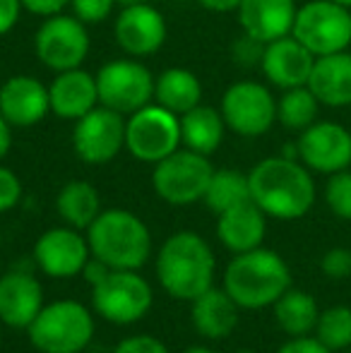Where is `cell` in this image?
<instances>
[{
	"label": "cell",
	"instance_id": "obj_30",
	"mask_svg": "<svg viewBox=\"0 0 351 353\" xmlns=\"http://www.w3.org/2000/svg\"><path fill=\"white\" fill-rule=\"evenodd\" d=\"M320 101L308 89V84L294 89H284L277 99V123L291 132H303L318 121Z\"/></svg>",
	"mask_w": 351,
	"mask_h": 353
},
{
	"label": "cell",
	"instance_id": "obj_16",
	"mask_svg": "<svg viewBox=\"0 0 351 353\" xmlns=\"http://www.w3.org/2000/svg\"><path fill=\"white\" fill-rule=\"evenodd\" d=\"M92 257L87 236L72 226L48 228L39 236L34 245V267L53 279H70L82 274L87 260Z\"/></svg>",
	"mask_w": 351,
	"mask_h": 353
},
{
	"label": "cell",
	"instance_id": "obj_41",
	"mask_svg": "<svg viewBox=\"0 0 351 353\" xmlns=\"http://www.w3.org/2000/svg\"><path fill=\"white\" fill-rule=\"evenodd\" d=\"M111 274V267L106 265V262H101L99 257H89L85 270H82V276H85V281L89 286H97V283H101L106 276Z\"/></svg>",
	"mask_w": 351,
	"mask_h": 353
},
{
	"label": "cell",
	"instance_id": "obj_6",
	"mask_svg": "<svg viewBox=\"0 0 351 353\" xmlns=\"http://www.w3.org/2000/svg\"><path fill=\"white\" fill-rule=\"evenodd\" d=\"M212 173H214V166L210 157L181 147L166 159H161L159 163H154L152 188L169 205L188 207L205 200Z\"/></svg>",
	"mask_w": 351,
	"mask_h": 353
},
{
	"label": "cell",
	"instance_id": "obj_26",
	"mask_svg": "<svg viewBox=\"0 0 351 353\" xmlns=\"http://www.w3.org/2000/svg\"><path fill=\"white\" fill-rule=\"evenodd\" d=\"M154 101L159 106L183 116L185 111L202 103V82L188 68H166L154 79Z\"/></svg>",
	"mask_w": 351,
	"mask_h": 353
},
{
	"label": "cell",
	"instance_id": "obj_31",
	"mask_svg": "<svg viewBox=\"0 0 351 353\" xmlns=\"http://www.w3.org/2000/svg\"><path fill=\"white\" fill-rule=\"evenodd\" d=\"M315 336L334 353L351 349V307L332 305L320 312Z\"/></svg>",
	"mask_w": 351,
	"mask_h": 353
},
{
	"label": "cell",
	"instance_id": "obj_21",
	"mask_svg": "<svg viewBox=\"0 0 351 353\" xmlns=\"http://www.w3.org/2000/svg\"><path fill=\"white\" fill-rule=\"evenodd\" d=\"M48 99H51V113L61 121H80L85 113L99 106L97 74L85 68L56 72L53 82L48 84Z\"/></svg>",
	"mask_w": 351,
	"mask_h": 353
},
{
	"label": "cell",
	"instance_id": "obj_32",
	"mask_svg": "<svg viewBox=\"0 0 351 353\" xmlns=\"http://www.w3.org/2000/svg\"><path fill=\"white\" fill-rule=\"evenodd\" d=\"M325 205L337 219L351 221V171H337L325 183Z\"/></svg>",
	"mask_w": 351,
	"mask_h": 353
},
{
	"label": "cell",
	"instance_id": "obj_34",
	"mask_svg": "<svg viewBox=\"0 0 351 353\" xmlns=\"http://www.w3.org/2000/svg\"><path fill=\"white\" fill-rule=\"evenodd\" d=\"M118 0H70V10L77 19L87 24V27H94V24L106 22L108 17L116 10Z\"/></svg>",
	"mask_w": 351,
	"mask_h": 353
},
{
	"label": "cell",
	"instance_id": "obj_9",
	"mask_svg": "<svg viewBox=\"0 0 351 353\" xmlns=\"http://www.w3.org/2000/svg\"><path fill=\"white\" fill-rule=\"evenodd\" d=\"M126 149L142 163H159L181 149V116L157 101L126 116Z\"/></svg>",
	"mask_w": 351,
	"mask_h": 353
},
{
	"label": "cell",
	"instance_id": "obj_29",
	"mask_svg": "<svg viewBox=\"0 0 351 353\" xmlns=\"http://www.w3.org/2000/svg\"><path fill=\"white\" fill-rule=\"evenodd\" d=\"M250 200V183L248 173L239 171V168H214L212 181L205 192V205L207 210L214 214H221L236 205H243Z\"/></svg>",
	"mask_w": 351,
	"mask_h": 353
},
{
	"label": "cell",
	"instance_id": "obj_44",
	"mask_svg": "<svg viewBox=\"0 0 351 353\" xmlns=\"http://www.w3.org/2000/svg\"><path fill=\"white\" fill-rule=\"evenodd\" d=\"M181 353H219V351L210 349V346H190V349H185V351H181Z\"/></svg>",
	"mask_w": 351,
	"mask_h": 353
},
{
	"label": "cell",
	"instance_id": "obj_14",
	"mask_svg": "<svg viewBox=\"0 0 351 353\" xmlns=\"http://www.w3.org/2000/svg\"><path fill=\"white\" fill-rule=\"evenodd\" d=\"M113 37L126 56L150 58L161 51L169 37V24L159 8L142 0V3L123 5L113 22Z\"/></svg>",
	"mask_w": 351,
	"mask_h": 353
},
{
	"label": "cell",
	"instance_id": "obj_12",
	"mask_svg": "<svg viewBox=\"0 0 351 353\" xmlns=\"http://www.w3.org/2000/svg\"><path fill=\"white\" fill-rule=\"evenodd\" d=\"M219 111L231 132L241 137H263L277 123V99L258 79H239L224 89Z\"/></svg>",
	"mask_w": 351,
	"mask_h": 353
},
{
	"label": "cell",
	"instance_id": "obj_5",
	"mask_svg": "<svg viewBox=\"0 0 351 353\" xmlns=\"http://www.w3.org/2000/svg\"><path fill=\"white\" fill-rule=\"evenodd\" d=\"M27 336L39 353H82L94 339V315L70 298L46 303L27 327Z\"/></svg>",
	"mask_w": 351,
	"mask_h": 353
},
{
	"label": "cell",
	"instance_id": "obj_39",
	"mask_svg": "<svg viewBox=\"0 0 351 353\" xmlns=\"http://www.w3.org/2000/svg\"><path fill=\"white\" fill-rule=\"evenodd\" d=\"M22 8L27 12L37 14V17H51V14L63 12L66 8H70V0H22Z\"/></svg>",
	"mask_w": 351,
	"mask_h": 353
},
{
	"label": "cell",
	"instance_id": "obj_27",
	"mask_svg": "<svg viewBox=\"0 0 351 353\" xmlns=\"http://www.w3.org/2000/svg\"><path fill=\"white\" fill-rule=\"evenodd\" d=\"M56 212L77 231H87L94 219L101 214V197L89 181H68L56 195Z\"/></svg>",
	"mask_w": 351,
	"mask_h": 353
},
{
	"label": "cell",
	"instance_id": "obj_11",
	"mask_svg": "<svg viewBox=\"0 0 351 353\" xmlns=\"http://www.w3.org/2000/svg\"><path fill=\"white\" fill-rule=\"evenodd\" d=\"M92 48L89 27L75 14L58 12L43 17L34 34V53L53 72L82 68Z\"/></svg>",
	"mask_w": 351,
	"mask_h": 353
},
{
	"label": "cell",
	"instance_id": "obj_8",
	"mask_svg": "<svg viewBox=\"0 0 351 353\" xmlns=\"http://www.w3.org/2000/svg\"><path fill=\"white\" fill-rule=\"evenodd\" d=\"M315 58L349 51L351 46V10L334 0H308L299 5L291 29Z\"/></svg>",
	"mask_w": 351,
	"mask_h": 353
},
{
	"label": "cell",
	"instance_id": "obj_20",
	"mask_svg": "<svg viewBox=\"0 0 351 353\" xmlns=\"http://www.w3.org/2000/svg\"><path fill=\"white\" fill-rule=\"evenodd\" d=\"M296 0H241L236 8L241 32L263 43L289 37L296 22Z\"/></svg>",
	"mask_w": 351,
	"mask_h": 353
},
{
	"label": "cell",
	"instance_id": "obj_35",
	"mask_svg": "<svg viewBox=\"0 0 351 353\" xmlns=\"http://www.w3.org/2000/svg\"><path fill=\"white\" fill-rule=\"evenodd\" d=\"M22 181L17 178V173L0 163V214L14 210L22 200Z\"/></svg>",
	"mask_w": 351,
	"mask_h": 353
},
{
	"label": "cell",
	"instance_id": "obj_10",
	"mask_svg": "<svg viewBox=\"0 0 351 353\" xmlns=\"http://www.w3.org/2000/svg\"><path fill=\"white\" fill-rule=\"evenodd\" d=\"M154 79L157 74H152L140 58L128 56L103 63L97 72L99 103L130 116L154 101Z\"/></svg>",
	"mask_w": 351,
	"mask_h": 353
},
{
	"label": "cell",
	"instance_id": "obj_33",
	"mask_svg": "<svg viewBox=\"0 0 351 353\" xmlns=\"http://www.w3.org/2000/svg\"><path fill=\"white\" fill-rule=\"evenodd\" d=\"M267 43L258 41V39L248 37V34L241 32V37L234 41L231 46V56H234V63L243 70H260V63H263V53H265Z\"/></svg>",
	"mask_w": 351,
	"mask_h": 353
},
{
	"label": "cell",
	"instance_id": "obj_3",
	"mask_svg": "<svg viewBox=\"0 0 351 353\" xmlns=\"http://www.w3.org/2000/svg\"><path fill=\"white\" fill-rule=\"evenodd\" d=\"M291 288V270L279 252L255 248L239 252L224 272V291L241 310L272 307L284 291Z\"/></svg>",
	"mask_w": 351,
	"mask_h": 353
},
{
	"label": "cell",
	"instance_id": "obj_43",
	"mask_svg": "<svg viewBox=\"0 0 351 353\" xmlns=\"http://www.w3.org/2000/svg\"><path fill=\"white\" fill-rule=\"evenodd\" d=\"M12 130L14 128L0 116V161H3L10 154V149H12Z\"/></svg>",
	"mask_w": 351,
	"mask_h": 353
},
{
	"label": "cell",
	"instance_id": "obj_25",
	"mask_svg": "<svg viewBox=\"0 0 351 353\" xmlns=\"http://www.w3.org/2000/svg\"><path fill=\"white\" fill-rule=\"evenodd\" d=\"M226 123L219 108L197 103L181 116V147L212 157L226 137Z\"/></svg>",
	"mask_w": 351,
	"mask_h": 353
},
{
	"label": "cell",
	"instance_id": "obj_17",
	"mask_svg": "<svg viewBox=\"0 0 351 353\" xmlns=\"http://www.w3.org/2000/svg\"><path fill=\"white\" fill-rule=\"evenodd\" d=\"M48 113V84L34 74H12L0 84V116L12 128L39 125Z\"/></svg>",
	"mask_w": 351,
	"mask_h": 353
},
{
	"label": "cell",
	"instance_id": "obj_23",
	"mask_svg": "<svg viewBox=\"0 0 351 353\" xmlns=\"http://www.w3.org/2000/svg\"><path fill=\"white\" fill-rule=\"evenodd\" d=\"M308 89L315 94L320 106L347 108L351 106V53L339 51L315 58Z\"/></svg>",
	"mask_w": 351,
	"mask_h": 353
},
{
	"label": "cell",
	"instance_id": "obj_47",
	"mask_svg": "<svg viewBox=\"0 0 351 353\" xmlns=\"http://www.w3.org/2000/svg\"><path fill=\"white\" fill-rule=\"evenodd\" d=\"M231 353H258V351H253V349H236V351H231Z\"/></svg>",
	"mask_w": 351,
	"mask_h": 353
},
{
	"label": "cell",
	"instance_id": "obj_45",
	"mask_svg": "<svg viewBox=\"0 0 351 353\" xmlns=\"http://www.w3.org/2000/svg\"><path fill=\"white\" fill-rule=\"evenodd\" d=\"M132 3H142V0H118V5H121V8H123V5H132Z\"/></svg>",
	"mask_w": 351,
	"mask_h": 353
},
{
	"label": "cell",
	"instance_id": "obj_15",
	"mask_svg": "<svg viewBox=\"0 0 351 353\" xmlns=\"http://www.w3.org/2000/svg\"><path fill=\"white\" fill-rule=\"evenodd\" d=\"M299 161L313 173L332 176L351 166V132L334 121H315L296 137Z\"/></svg>",
	"mask_w": 351,
	"mask_h": 353
},
{
	"label": "cell",
	"instance_id": "obj_36",
	"mask_svg": "<svg viewBox=\"0 0 351 353\" xmlns=\"http://www.w3.org/2000/svg\"><path fill=\"white\" fill-rule=\"evenodd\" d=\"M320 270L330 279H347L351 276V250L347 248H330L320 260Z\"/></svg>",
	"mask_w": 351,
	"mask_h": 353
},
{
	"label": "cell",
	"instance_id": "obj_24",
	"mask_svg": "<svg viewBox=\"0 0 351 353\" xmlns=\"http://www.w3.org/2000/svg\"><path fill=\"white\" fill-rule=\"evenodd\" d=\"M190 320L192 327L200 336L205 339H226L231 332L236 330L239 325V310L241 307L236 305V301L221 288H207L205 293L190 301Z\"/></svg>",
	"mask_w": 351,
	"mask_h": 353
},
{
	"label": "cell",
	"instance_id": "obj_4",
	"mask_svg": "<svg viewBox=\"0 0 351 353\" xmlns=\"http://www.w3.org/2000/svg\"><path fill=\"white\" fill-rule=\"evenodd\" d=\"M87 243L92 255L111 270L140 272L152 255L150 228L128 210H101L87 228Z\"/></svg>",
	"mask_w": 351,
	"mask_h": 353
},
{
	"label": "cell",
	"instance_id": "obj_18",
	"mask_svg": "<svg viewBox=\"0 0 351 353\" xmlns=\"http://www.w3.org/2000/svg\"><path fill=\"white\" fill-rule=\"evenodd\" d=\"M43 305V288L29 267H14L0 276V320L5 327L27 330Z\"/></svg>",
	"mask_w": 351,
	"mask_h": 353
},
{
	"label": "cell",
	"instance_id": "obj_48",
	"mask_svg": "<svg viewBox=\"0 0 351 353\" xmlns=\"http://www.w3.org/2000/svg\"><path fill=\"white\" fill-rule=\"evenodd\" d=\"M3 327H5V325H3V320H0V336H3Z\"/></svg>",
	"mask_w": 351,
	"mask_h": 353
},
{
	"label": "cell",
	"instance_id": "obj_49",
	"mask_svg": "<svg viewBox=\"0 0 351 353\" xmlns=\"http://www.w3.org/2000/svg\"><path fill=\"white\" fill-rule=\"evenodd\" d=\"M349 353H351V351H349Z\"/></svg>",
	"mask_w": 351,
	"mask_h": 353
},
{
	"label": "cell",
	"instance_id": "obj_37",
	"mask_svg": "<svg viewBox=\"0 0 351 353\" xmlns=\"http://www.w3.org/2000/svg\"><path fill=\"white\" fill-rule=\"evenodd\" d=\"M111 353H171L169 346L161 339L152 334H135L123 339L121 344H116V349Z\"/></svg>",
	"mask_w": 351,
	"mask_h": 353
},
{
	"label": "cell",
	"instance_id": "obj_42",
	"mask_svg": "<svg viewBox=\"0 0 351 353\" xmlns=\"http://www.w3.org/2000/svg\"><path fill=\"white\" fill-rule=\"evenodd\" d=\"M197 3L202 5L205 10H210V12H236V8L241 5V0H197Z\"/></svg>",
	"mask_w": 351,
	"mask_h": 353
},
{
	"label": "cell",
	"instance_id": "obj_22",
	"mask_svg": "<svg viewBox=\"0 0 351 353\" xmlns=\"http://www.w3.org/2000/svg\"><path fill=\"white\" fill-rule=\"evenodd\" d=\"M265 236L267 214L253 200L217 214V238L234 255L260 248L265 243Z\"/></svg>",
	"mask_w": 351,
	"mask_h": 353
},
{
	"label": "cell",
	"instance_id": "obj_28",
	"mask_svg": "<svg viewBox=\"0 0 351 353\" xmlns=\"http://www.w3.org/2000/svg\"><path fill=\"white\" fill-rule=\"evenodd\" d=\"M277 327L289 336H308L315 332L320 317V307L310 293L301 288H289L272 305Z\"/></svg>",
	"mask_w": 351,
	"mask_h": 353
},
{
	"label": "cell",
	"instance_id": "obj_13",
	"mask_svg": "<svg viewBox=\"0 0 351 353\" xmlns=\"http://www.w3.org/2000/svg\"><path fill=\"white\" fill-rule=\"evenodd\" d=\"M72 149L85 163L103 166L126 149V116L108 106H94L72 128Z\"/></svg>",
	"mask_w": 351,
	"mask_h": 353
},
{
	"label": "cell",
	"instance_id": "obj_38",
	"mask_svg": "<svg viewBox=\"0 0 351 353\" xmlns=\"http://www.w3.org/2000/svg\"><path fill=\"white\" fill-rule=\"evenodd\" d=\"M277 353H334L332 349L323 344L318 336H291L289 341L279 346Z\"/></svg>",
	"mask_w": 351,
	"mask_h": 353
},
{
	"label": "cell",
	"instance_id": "obj_19",
	"mask_svg": "<svg viewBox=\"0 0 351 353\" xmlns=\"http://www.w3.org/2000/svg\"><path fill=\"white\" fill-rule=\"evenodd\" d=\"M315 65V56L296 37H281L265 46L260 72L277 89H294L308 84Z\"/></svg>",
	"mask_w": 351,
	"mask_h": 353
},
{
	"label": "cell",
	"instance_id": "obj_1",
	"mask_svg": "<svg viewBox=\"0 0 351 353\" xmlns=\"http://www.w3.org/2000/svg\"><path fill=\"white\" fill-rule=\"evenodd\" d=\"M250 200L267 216L279 221H296L305 216L315 205L313 171L299 159H286L281 154L258 161L248 173Z\"/></svg>",
	"mask_w": 351,
	"mask_h": 353
},
{
	"label": "cell",
	"instance_id": "obj_46",
	"mask_svg": "<svg viewBox=\"0 0 351 353\" xmlns=\"http://www.w3.org/2000/svg\"><path fill=\"white\" fill-rule=\"evenodd\" d=\"M334 3H339V5H344V8L351 10V0H334Z\"/></svg>",
	"mask_w": 351,
	"mask_h": 353
},
{
	"label": "cell",
	"instance_id": "obj_2",
	"mask_svg": "<svg viewBox=\"0 0 351 353\" xmlns=\"http://www.w3.org/2000/svg\"><path fill=\"white\" fill-rule=\"evenodd\" d=\"M154 267L161 288L178 301H195L214 286V252L195 231H178L166 238Z\"/></svg>",
	"mask_w": 351,
	"mask_h": 353
},
{
	"label": "cell",
	"instance_id": "obj_7",
	"mask_svg": "<svg viewBox=\"0 0 351 353\" xmlns=\"http://www.w3.org/2000/svg\"><path fill=\"white\" fill-rule=\"evenodd\" d=\"M154 293L137 270H111L101 283L92 286V307L111 325H135L152 310Z\"/></svg>",
	"mask_w": 351,
	"mask_h": 353
},
{
	"label": "cell",
	"instance_id": "obj_40",
	"mask_svg": "<svg viewBox=\"0 0 351 353\" xmlns=\"http://www.w3.org/2000/svg\"><path fill=\"white\" fill-rule=\"evenodd\" d=\"M22 0H0V37L12 32L22 14Z\"/></svg>",
	"mask_w": 351,
	"mask_h": 353
}]
</instances>
